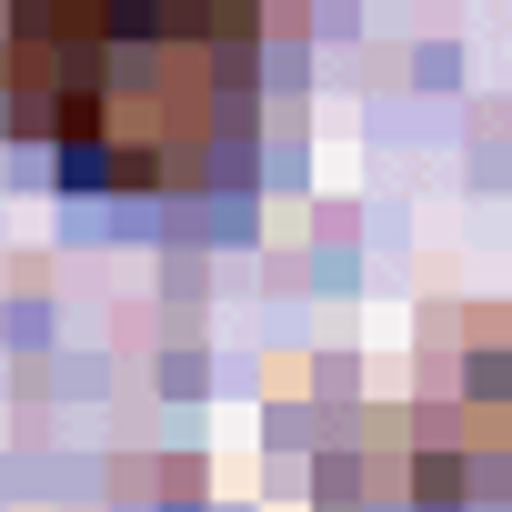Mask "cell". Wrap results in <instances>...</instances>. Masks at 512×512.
Wrapping results in <instances>:
<instances>
[{"label": "cell", "instance_id": "obj_1", "mask_svg": "<svg viewBox=\"0 0 512 512\" xmlns=\"http://www.w3.org/2000/svg\"><path fill=\"white\" fill-rule=\"evenodd\" d=\"M262 0H0V111L71 191H201L251 121Z\"/></svg>", "mask_w": 512, "mask_h": 512}]
</instances>
